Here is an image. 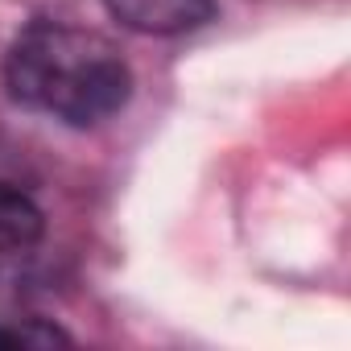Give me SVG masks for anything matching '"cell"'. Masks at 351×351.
<instances>
[{
    "label": "cell",
    "mask_w": 351,
    "mask_h": 351,
    "mask_svg": "<svg viewBox=\"0 0 351 351\" xmlns=\"http://www.w3.org/2000/svg\"><path fill=\"white\" fill-rule=\"evenodd\" d=\"M50 347V343H71L58 326L46 322H25V326H0V347Z\"/></svg>",
    "instance_id": "obj_4"
},
{
    "label": "cell",
    "mask_w": 351,
    "mask_h": 351,
    "mask_svg": "<svg viewBox=\"0 0 351 351\" xmlns=\"http://www.w3.org/2000/svg\"><path fill=\"white\" fill-rule=\"evenodd\" d=\"M5 83L17 104L75 128L116 116L132 95V71L116 42L62 21H34L17 34L5 58Z\"/></svg>",
    "instance_id": "obj_1"
},
{
    "label": "cell",
    "mask_w": 351,
    "mask_h": 351,
    "mask_svg": "<svg viewBox=\"0 0 351 351\" xmlns=\"http://www.w3.org/2000/svg\"><path fill=\"white\" fill-rule=\"evenodd\" d=\"M42 211L29 195H21L17 186L0 182V252H25L42 240Z\"/></svg>",
    "instance_id": "obj_3"
},
{
    "label": "cell",
    "mask_w": 351,
    "mask_h": 351,
    "mask_svg": "<svg viewBox=\"0 0 351 351\" xmlns=\"http://www.w3.org/2000/svg\"><path fill=\"white\" fill-rule=\"evenodd\" d=\"M108 13L136 34H191L215 17V0H104Z\"/></svg>",
    "instance_id": "obj_2"
}]
</instances>
